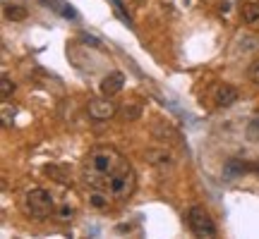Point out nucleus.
<instances>
[{
    "instance_id": "obj_1",
    "label": "nucleus",
    "mask_w": 259,
    "mask_h": 239,
    "mask_svg": "<svg viewBox=\"0 0 259 239\" xmlns=\"http://www.w3.org/2000/svg\"><path fill=\"white\" fill-rule=\"evenodd\" d=\"M82 182L113 201H127L137 189V172L118 148L96 146L82 160Z\"/></svg>"
},
{
    "instance_id": "obj_2",
    "label": "nucleus",
    "mask_w": 259,
    "mask_h": 239,
    "mask_svg": "<svg viewBox=\"0 0 259 239\" xmlns=\"http://www.w3.org/2000/svg\"><path fill=\"white\" fill-rule=\"evenodd\" d=\"M56 208V201H53V194L48 192V189H29L24 194V199H22V211L27 213L29 218H34V220H46L48 215L53 213Z\"/></svg>"
},
{
    "instance_id": "obj_3",
    "label": "nucleus",
    "mask_w": 259,
    "mask_h": 239,
    "mask_svg": "<svg viewBox=\"0 0 259 239\" xmlns=\"http://www.w3.org/2000/svg\"><path fill=\"white\" fill-rule=\"evenodd\" d=\"M187 227L192 230L194 237H206V239H211V237H216V234H219L213 218H211V215H209L206 211H204L202 206H192V208L187 211Z\"/></svg>"
},
{
    "instance_id": "obj_4",
    "label": "nucleus",
    "mask_w": 259,
    "mask_h": 239,
    "mask_svg": "<svg viewBox=\"0 0 259 239\" xmlns=\"http://www.w3.org/2000/svg\"><path fill=\"white\" fill-rule=\"evenodd\" d=\"M87 112H89V117L92 119L103 122V119H111V117L118 115V103L113 101V96L89 98V103H87Z\"/></svg>"
},
{
    "instance_id": "obj_5",
    "label": "nucleus",
    "mask_w": 259,
    "mask_h": 239,
    "mask_svg": "<svg viewBox=\"0 0 259 239\" xmlns=\"http://www.w3.org/2000/svg\"><path fill=\"white\" fill-rule=\"evenodd\" d=\"M144 158H147L154 167H161V170L176 167V156H173L168 148H149L147 153H144Z\"/></svg>"
},
{
    "instance_id": "obj_6",
    "label": "nucleus",
    "mask_w": 259,
    "mask_h": 239,
    "mask_svg": "<svg viewBox=\"0 0 259 239\" xmlns=\"http://www.w3.org/2000/svg\"><path fill=\"white\" fill-rule=\"evenodd\" d=\"M122 84H125V74L122 72H111L108 77H103L101 93L103 96H115V93L122 91Z\"/></svg>"
},
{
    "instance_id": "obj_7",
    "label": "nucleus",
    "mask_w": 259,
    "mask_h": 239,
    "mask_svg": "<svg viewBox=\"0 0 259 239\" xmlns=\"http://www.w3.org/2000/svg\"><path fill=\"white\" fill-rule=\"evenodd\" d=\"M233 103H238V89L231 84H223L216 91V105L219 108H231Z\"/></svg>"
},
{
    "instance_id": "obj_8",
    "label": "nucleus",
    "mask_w": 259,
    "mask_h": 239,
    "mask_svg": "<svg viewBox=\"0 0 259 239\" xmlns=\"http://www.w3.org/2000/svg\"><path fill=\"white\" fill-rule=\"evenodd\" d=\"M240 19L245 24H259V0H245L242 3Z\"/></svg>"
},
{
    "instance_id": "obj_9",
    "label": "nucleus",
    "mask_w": 259,
    "mask_h": 239,
    "mask_svg": "<svg viewBox=\"0 0 259 239\" xmlns=\"http://www.w3.org/2000/svg\"><path fill=\"white\" fill-rule=\"evenodd\" d=\"M27 8H22V5H5V17L12 19V22H22V19H27Z\"/></svg>"
},
{
    "instance_id": "obj_10",
    "label": "nucleus",
    "mask_w": 259,
    "mask_h": 239,
    "mask_svg": "<svg viewBox=\"0 0 259 239\" xmlns=\"http://www.w3.org/2000/svg\"><path fill=\"white\" fill-rule=\"evenodd\" d=\"M242 172H247V165H245V163H240L238 158H231V160H228V165H226V175H228V177H238V175H242Z\"/></svg>"
},
{
    "instance_id": "obj_11",
    "label": "nucleus",
    "mask_w": 259,
    "mask_h": 239,
    "mask_svg": "<svg viewBox=\"0 0 259 239\" xmlns=\"http://www.w3.org/2000/svg\"><path fill=\"white\" fill-rule=\"evenodd\" d=\"M12 93H15V82L10 79L8 74H3V79H0V98H3V101H8Z\"/></svg>"
},
{
    "instance_id": "obj_12",
    "label": "nucleus",
    "mask_w": 259,
    "mask_h": 239,
    "mask_svg": "<svg viewBox=\"0 0 259 239\" xmlns=\"http://www.w3.org/2000/svg\"><path fill=\"white\" fill-rule=\"evenodd\" d=\"M89 201H92L94 208H108V203H111V199H108L106 194H101V192H92V196H89Z\"/></svg>"
},
{
    "instance_id": "obj_13",
    "label": "nucleus",
    "mask_w": 259,
    "mask_h": 239,
    "mask_svg": "<svg viewBox=\"0 0 259 239\" xmlns=\"http://www.w3.org/2000/svg\"><path fill=\"white\" fill-rule=\"evenodd\" d=\"M139 115H142V105L139 103H130V105L122 108V117L125 119H137Z\"/></svg>"
},
{
    "instance_id": "obj_14",
    "label": "nucleus",
    "mask_w": 259,
    "mask_h": 239,
    "mask_svg": "<svg viewBox=\"0 0 259 239\" xmlns=\"http://www.w3.org/2000/svg\"><path fill=\"white\" fill-rule=\"evenodd\" d=\"M247 77H250L252 84H257V86H259V60L250 63V67H247Z\"/></svg>"
},
{
    "instance_id": "obj_15",
    "label": "nucleus",
    "mask_w": 259,
    "mask_h": 239,
    "mask_svg": "<svg viewBox=\"0 0 259 239\" xmlns=\"http://www.w3.org/2000/svg\"><path fill=\"white\" fill-rule=\"evenodd\" d=\"M247 137H250L252 141H259V117H254L250 122V127H247Z\"/></svg>"
},
{
    "instance_id": "obj_16",
    "label": "nucleus",
    "mask_w": 259,
    "mask_h": 239,
    "mask_svg": "<svg viewBox=\"0 0 259 239\" xmlns=\"http://www.w3.org/2000/svg\"><path fill=\"white\" fill-rule=\"evenodd\" d=\"M58 215H60V220H70L72 211H70V208H60V211H58Z\"/></svg>"
}]
</instances>
